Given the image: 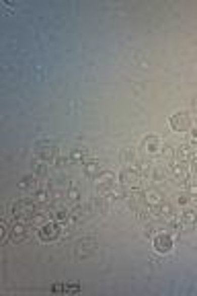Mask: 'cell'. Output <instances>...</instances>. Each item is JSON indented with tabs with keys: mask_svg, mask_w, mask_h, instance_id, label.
<instances>
[{
	"mask_svg": "<svg viewBox=\"0 0 197 296\" xmlns=\"http://www.w3.org/2000/svg\"><path fill=\"white\" fill-rule=\"evenodd\" d=\"M142 181H144V175L140 173L138 167H125V169L119 173V185H123L125 189L140 187Z\"/></svg>",
	"mask_w": 197,
	"mask_h": 296,
	"instance_id": "6da1fadb",
	"label": "cell"
},
{
	"mask_svg": "<svg viewBox=\"0 0 197 296\" xmlns=\"http://www.w3.org/2000/svg\"><path fill=\"white\" fill-rule=\"evenodd\" d=\"M37 234H39V239H41L43 243H52V241L58 239V236H62V226H60V222H56V220L52 218L50 222H45V224L37 230Z\"/></svg>",
	"mask_w": 197,
	"mask_h": 296,
	"instance_id": "7a4b0ae2",
	"label": "cell"
},
{
	"mask_svg": "<svg viewBox=\"0 0 197 296\" xmlns=\"http://www.w3.org/2000/svg\"><path fill=\"white\" fill-rule=\"evenodd\" d=\"M98 247V241L94 239V236H84V239H80L76 243V257L78 259H86L90 257Z\"/></svg>",
	"mask_w": 197,
	"mask_h": 296,
	"instance_id": "3957f363",
	"label": "cell"
},
{
	"mask_svg": "<svg viewBox=\"0 0 197 296\" xmlns=\"http://www.w3.org/2000/svg\"><path fill=\"white\" fill-rule=\"evenodd\" d=\"M167 169H169V173L175 177V181H179V183H187V181L191 179V175H189V165H187V163L171 161V163L167 165Z\"/></svg>",
	"mask_w": 197,
	"mask_h": 296,
	"instance_id": "277c9868",
	"label": "cell"
},
{
	"mask_svg": "<svg viewBox=\"0 0 197 296\" xmlns=\"http://www.w3.org/2000/svg\"><path fill=\"white\" fill-rule=\"evenodd\" d=\"M35 157H39L43 161H54L58 157V146L50 140H39L35 144Z\"/></svg>",
	"mask_w": 197,
	"mask_h": 296,
	"instance_id": "5b68a950",
	"label": "cell"
},
{
	"mask_svg": "<svg viewBox=\"0 0 197 296\" xmlns=\"http://www.w3.org/2000/svg\"><path fill=\"white\" fill-rule=\"evenodd\" d=\"M169 124H171V128H173L175 132H189V130H191V126H193V122H191V115H189L187 111H179V113L171 115Z\"/></svg>",
	"mask_w": 197,
	"mask_h": 296,
	"instance_id": "8992f818",
	"label": "cell"
},
{
	"mask_svg": "<svg viewBox=\"0 0 197 296\" xmlns=\"http://www.w3.org/2000/svg\"><path fill=\"white\" fill-rule=\"evenodd\" d=\"M152 245H154L156 253H162V255L164 253H171L173 251V236L169 232H158V234H154Z\"/></svg>",
	"mask_w": 197,
	"mask_h": 296,
	"instance_id": "52a82bcc",
	"label": "cell"
},
{
	"mask_svg": "<svg viewBox=\"0 0 197 296\" xmlns=\"http://www.w3.org/2000/svg\"><path fill=\"white\" fill-rule=\"evenodd\" d=\"M125 200H127L129 210H138V208H142V206H148V204H146V200H144V189H142V187L127 189Z\"/></svg>",
	"mask_w": 197,
	"mask_h": 296,
	"instance_id": "ba28073f",
	"label": "cell"
},
{
	"mask_svg": "<svg viewBox=\"0 0 197 296\" xmlns=\"http://www.w3.org/2000/svg\"><path fill=\"white\" fill-rule=\"evenodd\" d=\"M27 230H29L27 222H23V220H15L13 226H11V232H9V239H11L13 243H23V241L27 239V234H29Z\"/></svg>",
	"mask_w": 197,
	"mask_h": 296,
	"instance_id": "9c48e42d",
	"label": "cell"
},
{
	"mask_svg": "<svg viewBox=\"0 0 197 296\" xmlns=\"http://www.w3.org/2000/svg\"><path fill=\"white\" fill-rule=\"evenodd\" d=\"M162 144H164V142H162L158 136H146V138L142 140V151H144L146 155H160Z\"/></svg>",
	"mask_w": 197,
	"mask_h": 296,
	"instance_id": "30bf717a",
	"label": "cell"
},
{
	"mask_svg": "<svg viewBox=\"0 0 197 296\" xmlns=\"http://www.w3.org/2000/svg\"><path fill=\"white\" fill-rule=\"evenodd\" d=\"M144 200H146V204L150 206V208H154V206H160L164 202V195L156 187H146L144 189Z\"/></svg>",
	"mask_w": 197,
	"mask_h": 296,
	"instance_id": "8fae6325",
	"label": "cell"
},
{
	"mask_svg": "<svg viewBox=\"0 0 197 296\" xmlns=\"http://www.w3.org/2000/svg\"><path fill=\"white\" fill-rule=\"evenodd\" d=\"M19 189H23V191H37L39 189V177L35 173L25 175L23 179L19 181Z\"/></svg>",
	"mask_w": 197,
	"mask_h": 296,
	"instance_id": "7c38bea8",
	"label": "cell"
},
{
	"mask_svg": "<svg viewBox=\"0 0 197 296\" xmlns=\"http://www.w3.org/2000/svg\"><path fill=\"white\" fill-rule=\"evenodd\" d=\"M193 157H195V151L189 144H183V146L175 148V161H179V163H187L189 165L193 161Z\"/></svg>",
	"mask_w": 197,
	"mask_h": 296,
	"instance_id": "4fadbf2b",
	"label": "cell"
},
{
	"mask_svg": "<svg viewBox=\"0 0 197 296\" xmlns=\"http://www.w3.org/2000/svg\"><path fill=\"white\" fill-rule=\"evenodd\" d=\"M119 159H121V165H125V167H138L142 161L138 159V155L131 151V148H123L121 151V155H119Z\"/></svg>",
	"mask_w": 197,
	"mask_h": 296,
	"instance_id": "5bb4252c",
	"label": "cell"
},
{
	"mask_svg": "<svg viewBox=\"0 0 197 296\" xmlns=\"http://www.w3.org/2000/svg\"><path fill=\"white\" fill-rule=\"evenodd\" d=\"M82 171H84L86 177H90V179H96V177L103 173L101 163H98V161H86V163L82 165Z\"/></svg>",
	"mask_w": 197,
	"mask_h": 296,
	"instance_id": "9a60e30c",
	"label": "cell"
},
{
	"mask_svg": "<svg viewBox=\"0 0 197 296\" xmlns=\"http://www.w3.org/2000/svg\"><path fill=\"white\" fill-rule=\"evenodd\" d=\"M88 214H90V210H88L86 204H84V206H82V204H74L72 208H70V218L76 220V222H82Z\"/></svg>",
	"mask_w": 197,
	"mask_h": 296,
	"instance_id": "2e32d148",
	"label": "cell"
},
{
	"mask_svg": "<svg viewBox=\"0 0 197 296\" xmlns=\"http://www.w3.org/2000/svg\"><path fill=\"white\" fill-rule=\"evenodd\" d=\"M68 157H70L72 163H86V159H88V148H84V146L72 148Z\"/></svg>",
	"mask_w": 197,
	"mask_h": 296,
	"instance_id": "e0dca14e",
	"label": "cell"
},
{
	"mask_svg": "<svg viewBox=\"0 0 197 296\" xmlns=\"http://www.w3.org/2000/svg\"><path fill=\"white\" fill-rule=\"evenodd\" d=\"M169 171V169H167ZM167 171H164L162 165H150V171H148V177L152 181H164V177H167Z\"/></svg>",
	"mask_w": 197,
	"mask_h": 296,
	"instance_id": "ac0fdd59",
	"label": "cell"
},
{
	"mask_svg": "<svg viewBox=\"0 0 197 296\" xmlns=\"http://www.w3.org/2000/svg\"><path fill=\"white\" fill-rule=\"evenodd\" d=\"M125 193H127V189H125L123 185H113L105 198H107V200H111V202H117V200H123V198H125Z\"/></svg>",
	"mask_w": 197,
	"mask_h": 296,
	"instance_id": "d6986e66",
	"label": "cell"
},
{
	"mask_svg": "<svg viewBox=\"0 0 197 296\" xmlns=\"http://www.w3.org/2000/svg\"><path fill=\"white\" fill-rule=\"evenodd\" d=\"M47 169H50V167H47V161H43V159H39V157L33 161V171H35L37 177H45V175H47Z\"/></svg>",
	"mask_w": 197,
	"mask_h": 296,
	"instance_id": "ffe728a7",
	"label": "cell"
},
{
	"mask_svg": "<svg viewBox=\"0 0 197 296\" xmlns=\"http://www.w3.org/2000/svg\"><path fill=\"white\" fill-rule=\"evenodd\" d=\"M181 220H183V224H195L197 222V210H193V208H185L183 212H181Z\"/></svg>",
	"mask_w": 197,
	"mask_h": 296,
	"instance_id": "44dd1931",
	"label": "cell"
},
{
	"mask_svg": "<svg viewBox=\"0 0 197 296\" xmlns=\"http://www.w3.org/2000/svg\"><path fill=\"white\" fill-rule=\"evenodd\" d=\"M160 155H162V159H164V163H171V161H175V148L169 144V142H164L162 144V151H160Z\"/></svg>",
	"mask_w": 197,
	"mask_h": 296,
	"instance_id": "7402d4cb",
	"label": "cell"
},
{
	"mask_svg": "<svg viewBox=\"0 0 197 296\" xmlns=\"http://www.w3.org/2000/svg\"><path fill=\"white\" fill-rule=\"evenodd\" d=\"M96 183H115V173L113 171H103L96 177Z\"/></svg>",
	"mask_w": 197,
	"mask_h": 296,
	"instance_id": "603a6c76",
	"label": "cell"
},
{
	"mask_svg": "<svg viewBox=\"0 0 197 296\" xmlns=\"http://www.w3.org/2000/svg\"><path fill=\"white\" fill-rule=\"evenodd\" d=\"M191 198H193V195H189L187 191H179V193L175 195V204H179V206H189V204H191Z\"/></svg>",
	"mask_w": 197,
	"mask_h": 296,
	"instance_id": "cb8c5ba5",
	"label": "cell"
},
{
	"mask_svg": "<svg viewBox=\"0 0 197 296\" xmlns=\"http://www.w3.org/2000/svg\"><path fill=\"white\" fill-rule=\"evenodd\" d=\"M66 198H68L70 202H74V204H78L80 202V189L76 185H72L68 191H66Z\"/></svg>",
	"mask_w": 197,
	"mask_h": 296,
	"instance_id": "d4e9b609",
	"label": "cell"
},
{
	"mask_svg": "<svg viewBox=\"0 0 197 296\" xmlns=\"http://www.w3.org/2000/svg\"><path fill=\"white\" fill-rule=\"evenodd\" d=\"M68 163H72V161H70V157H56V159H54V165H56L58 169H64Z\"/></svg>",
	"mask_w": 197,
	"mask_h": 296,
	"instance_id": "484cf974",
	"label": "cell"
},
{
	"mask_svg": "<svg viewBox=\"0 0 197 296\" xmlns=\"http://www.w3.org/2000/svg\"><path fill=\"white\" fill-rule=\"evenodd\" d=\"M193 111H197V97L193 99Z\"/></svg>",
	"mask_w": 197,
	"mask_h": 296,
	"instance_id": "4316f807",
	"label": "cell"
}]
</instances>
